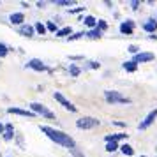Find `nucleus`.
I'll list each match as a JSON object with an SVG mask.
<instances>
[{
    "label": "nucleus",
    "instance_id": "nucleus-1",
    "mask_svg": "<svg viewBox=\"0 0 157 157\" xmlns=\"http://www.w3.org/2000/svg\"><path fill=\"white\" fill-rule=\"evenodd\" d=\"M42 131H44V133H48V134H50V136L53 138V139H57V141H60V143H65V145H69V147L73 145V141H71V139H69L67 136H64V134L60 136V134H57V131H53V129H48V127H42Z\"/></svg>",
    "mask_w": 157,
    "mask_h": 157
},
{
    "label": "nucleus",
    "instance_id": "nucleus-6",
    "mask_svg": "<svg viewBox=\"0 0 157 157\" xmlns=\"http://www.w3.org/2000/svg\"><path fill=\"white\" fill-rule=\"evenodd\" d=\"M30 32H32V30H30L28 27H27V28H23V34H27V36H30Z\"/></svg>",
    "mask_w": 157,
    "mask_h": 157
},
{
    "label": "nucleus",
    "instance_id": "nucleus-5",
    "mask_svg": "<svg viewBox=\"0 0 157 157\" xmlns=\"http://www.w3.org/2000/svg\"><path fill=\"white\" fill-rule=\"evenodd\" d=\"M5 53H7V50H5V46H2V44H0V57H4Z\"/></svg>",
    "mask_w": 157,
    "mask_h": 157
},
{
    "label": "nucleus",
    "instance_id": "nucleus-4",
    "mask_svg": "<svg viewBox=\"0 0 157 157\" xmlns=\"http://www.w3.org/2000/svg\"><path fill=\"white\" fill-rule=\"evenodd\" d=\"M11 113H20V115H27V117H30V113H28V111H23V110H11Z\"/></svg>",
    "mask_w": 157,
    "mask_h": 157
},
{
    "label": "nucleus",
    "instance_id": "nucleus-3",
    "mask_svg": "<svg viewBox=\"0 0 157 157\" xmlns=\"http://www.w3.org/2000/svg\"><path fill=\"white\" fill-rule=\"evenodd\" d=\"M11 21H13V23H21V21H23V16H21V14H13V16H11Z\"/></svg>",
    "mask_w": 157,
    "mask_h": 157
},
{
    "label": "nucleus",
    "instance_id": "nucleus-2",
    "mask_svg": "<svg viewBox=\"0 0 157 157\" xmlns=\"http://www.w3.org/2000/svg\"><path fill=\"white\" fill-rule=\"evenodd\" d=\"M57 99H59V101H60V102H62V104H64V106H65V108H69V110H74V108H73V106H71V104H69V102H67L65 99L62 97L60 94H57Z\"/></svg>",
    "mask_w": 157,
    "mask_h": 157
}]
</instances>
